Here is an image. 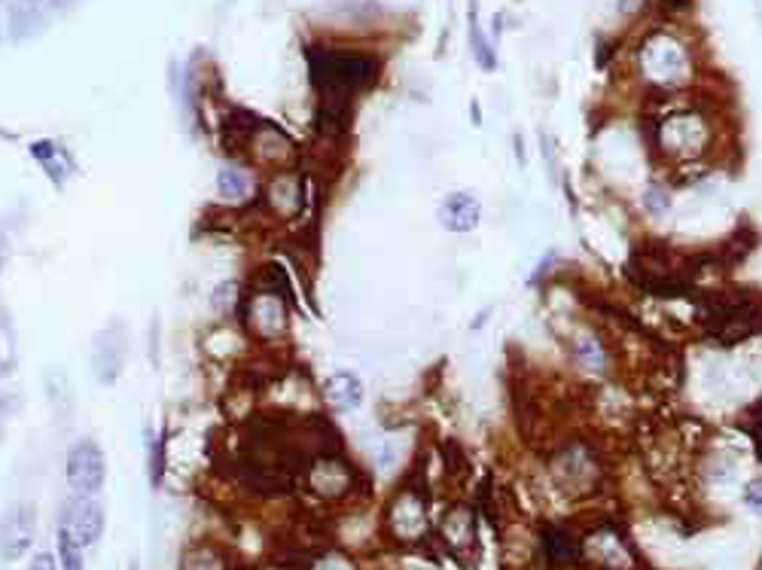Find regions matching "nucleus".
I'll list each match as a JSON object with an SVG mask.
<instances>
[{
  "instance_id": "8",
  "label": "nucleus",
  "mask_w": 762,
  "mask_h": 570,
  "mask_svg": "<svg viewBox=\"0 0 762 570\" xmlns=\"http://www.w3.org/2000/svg\"><path fill=\"white\" fill-rule=\"evenodd\" d=\"M62 524L74 534L80 546H92L104 534V509L92 497H82L74 506H67Z\"/></svg>"
},
{
  "instance_id": "19",
  "label": "nucleus",
  "mask_w": 762,
  "mask_h": 570,
  "mask_svg": "<svg viewBox=\"0 0 762 570\" xmlns=\"http://www.w3.org/2000/svg\"><path fill=\"white\" fill-rule=\"evenodd\" d=\"M741 497H745V504L750 506L753 513H762V479L747 482L745 491H741Z\"/></svg>"
},
{
  "instance_id": "2",
  "label": "nucleus",
  "mask_w": 762,
  "mask_h": 570,
  "mask_svg": "<svg viewBox=\"0 0 762 570\" xmlns=\"http://www.w3.org/2000/svg\"><path fill=\"white\" fill-rule=\"evenodd\" d=\"M104 476H107L104 452L92 440H80L67 452V482H70L74 494H80V497L98 494L104 489Z\"/></svg>"
},
{
  "instance_id": "22",
  "label": "nucleus",
  "mask_w": 762,
  "mask_h": 570,
  "mask_svg": "<svg viewBox=\"0 0 762 570\" xmlns=\"http://www.w3.org/2000/svg\"><path fill=\"white\" fill-rule=\"evenodd\" d=\"M16 406H18L16 393H0V415H3V412H13Z\"/></svg>"
},
{
  "instance_id": "16",
  "label": "nucleus",
  "mask_w": 762,
  "mask_h": 570,
  "mask_svg": "<svg viewBox=\"0 0 762 570\" xmlns=\"http://www.w3.org/2000/svg\"><path fill=\"white\" fill-rule=\"evenodd\" d=\"M641 202H644L647 213H653V217H662V213L671 208V193H668L666 186H649Z\"/></svg>"
},
{
  "instance_id": "12",
  "label": "nucleus",
  "mask_w": 762,
  "mask_h": 570,
  "mask_svg": "<svg viewBox=\"0 0 762 570\" xmlns=\"http://www.w3.org/2000/svg\"><path fill=\"white\" fill-rule=\"evenodd\" d=\"M217 190L220 196L229 202H238V198L250 196V178L244 174L242 168H220L217 174Z\"/></svg>"
},
{
  "instance_id": "7",
  "label": "nucleus",
  "mask_w": 762,
  "mask_h": 570,
  "mask_svg": "<svg viewBox=\"0 0 762 570\" xmlns=\"http://www.w3.org/2000/svg\"><path fill=\"white\" fill-rule=\"evenodd\" d=\"M122 360H126V336L122 326L114 324L98 336L95 354H92V370H95L101 385H114L116 375L122 373Z\"/></svg>"
},
{
  "instance_id": "17",
  "label": "nucleus",
  "mask_w": 762,
  "mask_h": 570,
  "mask_svg": "<svg viewBox=\"0 0 762 570\" xmlns=\"http://www.w3.org/2000/svg\"><path fill=\"white\" fill-rule=\"evenodd\" d=\"M546 549H550V555L555 558V561H573V543H570L565 534H558V531H546Z\"/></svg>"
},
{
  "instance_id": "24",
  "label": "nucleus",
  "mask_w": 762,
  "mask_h": 570,
  "mask_svg": "<svg viewBox=\"0 0 762 570\" xmlns=\"http://www.w3.org/2000/svg\"><path fill=\"white\" fill-rule=\"evenodd\" d=\"M753 437H757V452H760V461H762V403H760V412H757V424H753Z\"/></svg>"
},
{
  "instance_id": "10",
  "label": "nucleus",
  "mask_w": 762,
  "mask_h": 570,
  "mask_svg": "<svg viewBox=\"0 0 762 570\" xmlns=\"http://www.w3.org/2000/svg\"><path fill=\"white\" fill-rule=\"evenodd\" d=\"M31 153L37 156V163L47 168V174L52 178L55 186H62L67 174L74 171V165H70V159H67V153L59 147L55 141H40V144H34Z\"/></svg>"
},
{
  "instance_id": "23",
  "label": "nucleus",
  "mask_w": 762,
  "mask_h": 570,
  "mask_svg": "<svg viewBox=\"0 0 762 570\" xmlns=\"http://www.w3.org/2000/svg\"><path fill=\"white\" fill-rule=\"evenodd\" d=\"M318 570H351V565L348 561H341V558H326L324 565Z\"/></svg>"
},
{
  "instance_id": "15",
  "label": "nucleus",
  "mask_w": 762,
  "mask_h": 570,
  "mask_svg": "<svg viewBox=\"0 0 762 570\" xmlns=\"http://www.w3.org/2000/svg\"><path fill=\"white\" fill-rule=\"evenodd\" d=\"M70 3H77V0H13V10L18 13H25V16H37V13H43V10H67Z\"/></svg>"
},
{
  "instance_id": "9",
  "label": "nucleus",
  "mask_w": 762,
  "mask_h": 570,
  "mask_svg": "<svg viewBox=\"0 0 762 570\" xmlns=\"http://www.w3.org/2000/svg\"><path fill=\"white\" fill-rule=\"evenodd\" d=\"M363 381L354 373H336L326 378L324 400L339 412H351L363 403Z\"/></svg>"
},
{
  "instance_id": "20",
  "label": "nucleus",
  "mask_w": 762,
  "mask_h": 570,
  "mask_svg": "<svg viewBox=\"0 0 762 570\" xmlns=\"http://www.w3.org/2000/svg\"><path fill=\"white\" fill-rule=\"evenodd\" d=\"M31 570H59L55 568V558L49 553H37L31 561Z\"/></svg>"
},
{
  "instance_id": "6",
  "label": "nucleus",
  "mask_w": 762,
  "mask_h": 570,
  "mask_svg": "<svg viewBox=\"0 0 762 570\" xmlns=\"http://www.w3.org/2000/svg\"><path fill=\"white\" fill-rule=\"evenodd\" d=\"M437 220L439 226L445 229V232H454V235L473 232V229L479 226V220H482V202L473 196V193H464V190L449 193V196L442 198V205H439Z\"/></svg>"
},
{
  "instance_id": "13",
  "label": "nucleus",
  "mask_w": 762,
  "mask_h": 570,
  "mask_svg": "<svg viewBox=\"0 0 762 570\" xmlns=\"http://www.w3.org/2000/svg\"><path fill=\"white\" fill-rule=\"evenodd\" d=\"M573 358L583 363L585 370L592 373H607V351L600 348V342L595 336H580L577 339V348H573Z\"/></svg>"
},
{
  "instance_id": "11",
  "label": "nucleus",
  "mask_w": 762,
  "mask_h": 570,
  "mask_svg": "<svg viewBox=\"0 0 762 570\" xmlns=\"http://www.w3.org/2000/svg\"><path fill=\"white\" fill-rule=\"evenodd\" d=\"M470 43L476 62L486 67V70H494V67H498V55H494L491 43L486 40V34L479 28V0H470Z\"/></svg>"
},
{
  "instance_id": "3",
  "label": "nucleus",
  "mask_w": 762,
  "mask_h": 570,
  "mask_svg": "<svg viewBox=\"0 0 762 570\" xmlns=\"http://www.w3.org/2000/svg\"><path fill=\"white\" fill-rule=\"evenodd\" d=\"M34 534H37V509L34 506L13 509L0 524V555L10 558V561H18L31 549Z\"/></svg>"
},
{
  "instance_id": "5",
  "label": "nucleus",
  "mask_w": 762,
  "mask_h": 570,
  "mask_svg": "<svg viewBox=\"0 0 762 570\" xmlns=\"http://www.w3.org/2000/svg\"><path fill=\"white\" fill-rule=\"evenodd\" d=\"M644 67H647L649 77H656V82L671 86V82H677L686 74V55H683V50L674 40L659 37V40H649L647 43Z\"/></svg>"
},
{
  "instance_id": "18",
  "label": "nucleus",
  "mask_w": 762,
  "mask_h": 570,
  "mask_svg": "<svg viewBox=\"0 0 762 570\" xmlns=\"http://www.w3.org/2000/svg\"><path fill=\"white\" fill-rule=\"evenodd\" d=\"M235 299H238V287H235V284L229 281V284H220V287L214 290L211 302H214V309H217V311H223V302H227V311H229L232 306H235Z\"/></svg>"
},
{
  "instance_id": "21",
  "label": "nucleus",
  "mask_w": 762,
  "mask_h": 570,
  "mask_svg": "<svg viewBox=\"0 0 762 570\" xmlns=\"http://www.w3.org/2000/svg\"><path fill=\"white\" fill-rule=\"evenodd\" d=\"M555 260H558V257H555V254H550L546 260H543V262H540V265H537V272H534V275H531V287H534L537 281H540V277H543V275H546V272H550L552 262H555Z\"/></svg>"
},
{
  "instance_id": "25",
  "label": "nucleus",
  "mask_w": 762,
  "mask_h": 570,
  "mask_svg": "<svg viewBox=\"0 0 762 570\" xmlns=\"http://www.w3.org/2000/svg\"><path fill=\"white\" fill-rule=\"evenodd\" d=\"M666 3L671 10H686V7H689V0H666Z\"/></svg>"
},
{
  "instance_id": "4",
  "label": "nucleus",
  "mask_w": 762,
  "mask_h": 570,
  "mask_svg": "<svg viewBox=\"0 0 762 570\" xmlns=\"http://www.w3.org/2000/svg\"><path fill=\"white\" fill-rule=\"evenodd\" d=\"M662 147L677 159H693L705 150V129L696 114H677L662 126Z\"/></svg>"
},
{
  "instance_id": "1",
  "label": "nucleus",
  "mask_w": 762,
  "mask_h": 570,
  "mask_svg": "<svg viewBox=\"0 0 762 570\" xmlns=\"http://www.w3.org/2000/svg\"><path fill=\"white\" fill-rule=\"evenodd\" d=\"M378 59L358 50H311L309 74L314 89L324 95L326 104L348 107V101L370 92L378 80Z\"/></svg>"
},
{
  "instance_id": "14",
  "label": "nucleus",
  "mask_w": 762,
  "mask_h": 570,
  "mask_svg": "<svg viewBox=\"0 0 762 570\" xmlns=\"http://www.w3.org/2000/svg\"><path fill=\"white\" fill-rule=\"evenodd\" d=\"M59 558H62V568L65 570H86V565H82V546L74 540V534L67 531L65 524L59 528Z\"/></svg>"
}]
</instances>
